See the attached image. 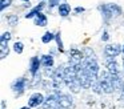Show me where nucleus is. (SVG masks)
I'll return each instance as SVG.
<instances>
[{"label":"nucleus","instance_id":"nucleus-7","mask_svg":"<svg viewBox=\"0 0 124 109\" xmlns=\"http://www.w3.org/2000/svg\"><path fill=\"white\" fill-rule=\"evenodd\" d=\"M120 53H123V47L117 43H113V44H107L104 48V56L109 58H116Z\"/></svg>","mask_w":124,"mask_h":109},{"label":"nucleus","instance_id":"nucleus-17","mask_svg":"<svg viewBox=\"0 0 124 109\" xmlns=\"http://www.w3.org/2000/svg\"><path fill=\"white\" fill-rule=\"evenodd\" d=\"M6 19H7V23H8L9 27H16L17 23H19V16L16 13H8L6 16Z\"/></svg>","mask_w":124,"mask_h":109},{"label":"nucleus","instance_id":"nucleus-14","mask_svg":"<svg viewBox=\"0 0 124 109\" xmlns=\"http://www.w3.org/2000/svg\"><path fill=\"white\" fill-rule=\"evenodd\" d=\"M33 24L38 25V27H47V24H48V17H47V15L43 12H40L35 19H33Z\"/></svg>","mask_w":124,"mask_h":109},{"label":"nucleus","instance_id":"nucleus-13","mask_svg":"<svg viewBox=\"0 0 124 109\" xmlns=\"http://www.w3.org/2000/svg\"><path fill=\"white\" fill-rule=\"evenodd\" d=\"M40 61H41V66H43L44 69L54 68V65H55V58L51 53H48V55H41Z\"/></svg>","mask_w":124,"mask_h":109},{"label":"nucleus","instance_id":"nucleus-25","mask_svg":"<svg viewBox=\"0 0 124 109\" xmlns=\"http://www.w3.org/2000/svg\"><path fill=\"white\" fill-rule=\"evenodd\" d=\"M101 40H103V41H108V40H109V33H108V31H103Z\"/></svg>","mask_w":124,"mask_h":109},{"label":"nucleus","instance_id":"nucleus-12","mask_svg":"<svg viewBox=\"0 0 124 109\" xmlns=\"http://www.w3.org/2000/svg\"><path fill=\"white\" fill-rule=\"evenodd\" d=\"M46 7H47V3H46V1H40L38 5H35L33 8H31V9L28 11L27 13H25V15H24V19H35L36 16H38Z\"/></svg>","mask_w":124,"mask_h":109},{"label":"nucleus","instance_id":"nucleus-26","mask_svg":"<svg viewBox=\"0 0 124 109\" xmlns=\"http://www.w3.org/2000/svg\"><path fill=\"white\" fill-rule=\"evenodd\" d=\"M0 109H7V102L4 98H1V101H0Z\"/></svg>","mask_w":124,"mask_h":109},{"label":"nucleus","instance_id":"nucleus-11","mask_svg":"<svg viewBox=\"0 0 124 109\" xmlns=\"http://www.w3.org/2000/svg\"><path fill=\"white\" fill-rule=\"evenodd\" d=\"M104 63H105V66H107V71L112 74H121L123 69H120L117 61L115 58H109V57H104Z\"/></svg>","mask_w":124,"mask_h":109},{"label":"nucleus","instance_id":"nucleus-19","mask_svg":"<svg viewBox=\"0 0 124 109\" xmlns=\"http://www.w3.org/2000/svg\"><path fill=\"white\" fill-rule=\"evenodd\" d=\"M9 55V45L8 44H0V58L4 60Z\"/></svg>","mask_w":124,"mask_h":109},{"label":"nucleus","instance_id":"nucleus-16","mask_svg":"<svg viewBox=\"0 0 124 109\" xmlns=\"http://www.w3.org/2000/svg\"><path fill=\"white\" fill-rule=\"evenodd\" d=\"M55 41H56V47H57V51L60 53H64V44H63V40H62V32L57 31L55 33Z\"/></svg>","mask_w":124,"mask_h":109},{"label":"nucleus","instance_id":"nucleus-20","mask_svg":"<svg viewBox=\"0 0 124 109\" xmlns=\"http://www.w3.org/2000/svg\"><path fill=\"white\" fill-rule=\"evenodd\" d=\"M12 51L15 53H17V55H22L23 51H24V44L22 41H15L14 45H12Z\"/></svg>","mask_w":124,"mask_h":109},{"label":"nucleus","instance_id":"nucleus-22","mask_svg":"<svg viewBox=\"0 0 124 109\" xmlns=\"http://www.w3.org/2000/svg\"><path fill=\"white\" fill-rule=\"evenodd\" d=\"M12 3H14V0H0V11L4 12L8 7H11Z\"/></svg>","mask_w":124,"mask_h":109},{"label":"nucleus","instance_id":"nucleus-33","mask_svg":"<svg viewBox=\"0 0 124 109\" xmlns=\"http://www.w3.org/2000/svg\"><path fill=\"white\" fill-rule=\"evenodd\" d=\"M40 1H46V0H40Z\"/></svg>","mask_w":124,"mask_h":109},{"label":"nucleus","instance_id":"nucleus-35","mask_svg":"<svg viewBox=\"0 0 124 109\" xmlns=\"http://www.w3.org/2000/svg\"><path fill=\"white\" fill-rule=\"evenodd\" d=\"M59 109H63V108H59Z\"/></svg>","mask_w":124,"mask_h":109},{"label":"nucleus","instance_id":"nucleus-34","mask_svg":"<svg viewBox=\"0 0 124 109\" xmlns=\"http://www.w3.org/2000/svg\"><path fill=\"white\" fill-rule=\"evenodd\" d=\"M60 1H64V0H60Z\"/></svg>","mask_w":124,"mask_h":109},{"label":"nucleus","instance_id":"nucleus-32","mask_svg":"<svg viewBox=\"0 0 124 109\" xmlns=\"http://www.w3.org/2000/svg\"><path fill=\"white\" fill-rule=\"evenodd\" d=\"M123 56H124V45H123Z\"/></svg>","mask_w":124,"mask_h":109},{"label":"nucleus","instance_id":"nucleus-23","mask_svg":"<svg viewBox=\"0 0 124 109\" xmlns=\"http://www.w3.org/2000/svg\"><path fill=\"white\" fill-rule=\"evenodd\" d=\"M60 5V0H48V4H47V7H48V9H54V8H57Z\"/></svg>","mask_w":124,"mask_h":109},{"label":"nucleus","instance_id":"nucleus-28","mask_svg":"<svg viewBox=\"0 0 124 109\" xmlns=\"http://www.w3.org/2000/svg\"><path fill=\"white\" fill-rule=\"evenodd\" d=\"M31 7V3H24L23 4V8H30Z\"/></svg>","mask_w":124,"mask_h":109},{"label":"nucleus","instance_id":"nucleus-9","mask_svg":"<svg viewBox=\"0 0 124 109\" xmlns=\"http://www.w3.org/2000/svg\"><path fill=\"white\" fill-rule=\"evenodd\" d=\"M44 101H46V97H44L43 93L35 92L28 97V106H31V108H39V106H43Z\"/></svg>","mask_w":124,"mask_h":109},{"label":"nucleus","instance_id":"nucleus-8","mask_svg":"<svg viewBox=\"0 0 124 109\" xmlns=\"http://www.w3.org/2000/svg\"><path fill=\"white\" fill-rule=\"evenodd\" d=\"M60 104H59V98L57 94L55 92L48 93V96L46 97V101L43 104V109H59Z\"/></svg>","mask_w":124,"mask_h":109},{"label":"nucleus","instance_id":"nucleus-1","mask_svg":"<svg viewBox=\"0 0 124 109\" xmlns=\"http://www.w3.org/2000/svg\"><path fill=\"white\" fill-rule=\"evenodd\" d=\"M64 85L72 93H79L81 90V85L79 82L76 71L72 65H65L64 68Z\"/></svg>","mask_w":124,"mask_h":109},{"label":"nucleus","instance_id":"nucleus-2","mask_svg":"<svg viewBox=\"0 0 124 109\" xmlns=\"http://www.w3.org/2000/svg\"><path fill=\"white\" fill-rule=\"evenodd\" d=\"M99 82H100V85H101L103 93L111 94V93L115 92V89H113V82H112V73H109L107 69H105V71H100Z\"/></svg>","mask_w":124,"mask_h":109},{"label":"nucleus","instance_id":"nucleus-21","mask_svg":"<svg viewBox=\"0 0 124 109\" xmlns=\"http://www.w3.org/2000/svg\"><path fill=\"white\" fill-rule=\"evenodd\" d=\"M11 39H12V35H11V32H3L1 33V36H0V44H8L9 41H11Z\"/></svg>","mask_w":124,"mask_h":109},{"label":"nucleus","instance_id":"nucleus-29","mask_svg":"<svg viewBox=\"0 0 124 109\" xmlns=\"http://www.w3.org/2000/svg\"><path fill=\"white\" fill-rule=\"evenodd\" d=\"M20 109H32V108H31V106H28V105H25V106H22Z\"/></svg>","mask_w":124,"mask_h":109},{"label":"nucleus","instance_id":"nucleus-4","mask_svg":"<svg viewBox=\"0 0 124 109\" xmlns=\"http://www.w3.org/2000/svg\"><path fill=\"white\" fill-rule=\"evenodd\" d=\"M30 85H31L30 80H28L27 77H23L22 76V77H17V79H15L14 81H12L11 90L14 92L15 97H20V96L25 92V89H27Z\"/></svg>","mask_w":124,"mask_h":109},{"label":"nucleus","instance_id":"nucleus-30","mask_svg":"<svg viewBox=\"0 0 124 109\" xmlns=\"http://www.w3.org/2000/svg\"><path fill=\"white\" fill-rule=\"evenodd\" d=\"M20 1H23V3H31V0H20Z\"/></svg>","mask_w":124,"mask_h":109},{"label":"nucleus","instance_id":"nucleus-5","mask_svg":"<svg viewBox=\"0 0 124 109\" xmlns=\"http://www.w3.org/2000/svg\"><path fill=\"white\" fill-rule=\"evenodd\" d=\"M54 92L57 94L60 108H63V109H70V108H72V106H73V98H72V96H71V94L62 92L60 89H54Z\"/></svg>","mask_w":124,"mask_h":109},{"label":"nucleus","instance_id":"nucleus-6","mask_svg":"<svg viewBox=\"0 0 124 109\" xmlns=\"http://www.w3.org/2000/svg\"><path fill=\"white\" fill-rule=\"evenodd\" d=\"M68 61H70V65H79V64H83V61H84L83 51L78 49V48H71L70 52H68Z\"/></svg>","mask_w":124,"mask_h":109},{"label":"nucleus","instance_id":"nucleus-15","mask_svg":"<svg viewBox=\"0 0 124 109\" xmlns=\"http://www.w3.org/2000/svg\"><path fill=\"white\" fill-rule=\"evenodd\" d=\"M71 11H72V8H71V5L68 3H60V5L57 7V12H59V15L62 17H67L71 13Z\"/></svg>","mask_w":124,"mask_h":109},{"label":"nucleus","instance_id":"nucleus-24","mask_svg":"<svg viewBox=\"0 0 124 109\" xmlns=\"http://www.w3.org/2000/svg\"><path fill=\"white\" fill-rule=\"evenodd\" d=\"M73 12L76 13V15H80V13H83V12H85V8L84 7H76V8H73Z\"/></svg>","mask_w":124,"mask_h":109},{"label":"nucleus","instance_id":"nucleus-10","mask_svg":"<svg viewBox=\"0 0 124 109\" xmlns=\"http://www.w3.org/2000/svg\"><path fill=\"white\" fill-rule=\"evenodd\" d=\"M40 68L41 66V61L39 58V56H32L30 58V65H28V71H30V74L31 76H36V74L40 73Z\"/></svg>","mask_w":124,"mask_h":109},{"label":"nucleus","instance_id":"nucleus-31","mask_svg":"<svg viewBox=\"0 0 124 109\" xmlns=\"http://www.w3.org/2000/svg\"><path fill=\"white\" fill-rule=\"evenodd\" d=\"M121 69H123V73H124V56H123V68Z\"/></svg>","mask_w":124,"mask_h":109},{"label":"nucleus","instance_id":"nucleus-18","mask_svg":"<svg viewBox=\"0 0 124 109\" xmlns=\"http://www.w3.org/2000/svg\"><path fill=\"white\" fill-rule=\"evenodd\" d=\"M54 40H55V33L51 31H47L46 33L41 36V43H43V44H49V43L54 41Z\"/></svg>","mask_w":124,"mask_h":109},{"label":"nucleus","instance_id":"nucleus-3","mask_svg":"<svg viewBox=\"0 0 124 109\" xmlns=\"http://www.w3.org/2000/svg\"><path fill=\"white\" fill-rule=\"evenodd\" d=\"M83 66L93 80H97L99 77V73H100V66H99V63H97V58L96 56L95 57H84V61H83Z\"/></svg>","mask_w":124,"mask_h":109},{"label":"nucleus","instance_id":"nucleus-27","mask_svg":"<svg viewBox=\"0 0 124 109\" xmlns=\"http://www.w3.org/2000/svg\"><path fill=\"white\" fill-rule=\"evenodd\" d=\"M120 104L124 105V87H123V89H121V92H120Z\"/></svg>","mask_w":124,"mask_h":109}]
</instances>
